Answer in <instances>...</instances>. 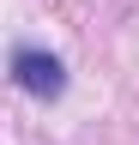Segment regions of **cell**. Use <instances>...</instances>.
Returning <instances> with one entry per match:
<instances>
[{
	"label": "cell",
	"instance_id": "cell-1",
	"mask_svg": "<svg viewBox=\"0 0 139 145\" xmlns=\"http://www.w3.org/2000/svg\"><path fill=\"white\" fill-rule=\"evenodd\" d=\"M12 85L24 91V97H37V103H61L67 97V61L55 48H37V42H12Z\"/></svg>",
	"mask_w": 139,
	"mask_h": 145
}]
</instances>
